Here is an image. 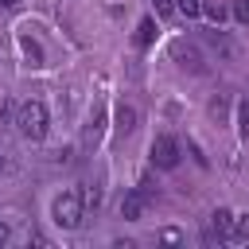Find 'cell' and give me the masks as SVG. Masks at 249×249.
<instances>
[{
	"instance_id": "cell-7",
	"label": "cell",
	"mask_w": 249,
	"mask_h": 249,
	"mask_svg": "<svg viewBox=\"0 0 249 249\" xmlns=\"http://www.w3.org/2000/svg\"><path fill=\"white\" fill-rule=\"evenodd\" d=\"M113 128H117V136H132V128H136V109L121 101V105H117V124H113Z\"/></svg>"
},
{
	"instance_id": "cell-15",
	"label": "cell",
	"mask_w": 249,
	"mask_h": 249,
	"mask_svg": "<svg viewBox=\"0 0 249 249\" xmlns=\"http://www.w3.org/2000/svg\"><path fill=\"white\" fill-rule=\"evenodd\" d=\"M175 12V0H156V16H171Z\"/></svg>"
},
{
	"instance_id": "cell-5",
	"label": "cell",
	"mask_w": 249,
	"mask_h": 249,
	"mask_svg": "<svg viewBox=\"0 0 249 249\" xmlns=\"http://www.w3.org/2000/svg\"><path fill=\"white\" fill-rule=\"evenodd\" d=\"M230 222H233V210H226V206H218L214 214H210V226H206V241H222V237H230Z\"/></svg>"
},
{
	"instance_id": "cell-6",
	"label": "cell",
	"mask_w": 249,
	"mask_h": 249,
	"mask_svg": "<svg viewBox=\"0 0 249 249\" xmlns=\"http://www.w3.org/2000/svg\"><path fill=\"white\" fill-rule=\"evenodd\" d=\"M144 202H148V198H144L140 191H128V195L121 198V218H124V222H136V218L144 214Z\"/></svg>"
},
{
	"instance_id": "cell-16",
	"label": "cell",
	"mask_w": 249,
	"mask_h": 249,
	"mask_svg": "<svg viewBox=\"0 0 249 249\" xmlns=\"http://www.w3.org/2000/svg\"><path fill=\"white\" fill-rule=\"evenodd\" d=\"M4 241H8V226L0 222V245H4Z\"/></svg>"
},
{
	"instance_id": "cell-1",
	"label": "cell",
	"mask_w": 249,
	"mask_h": 249,
	"mask_svg": "<svg viewBox=\"0 0 249 249\" xmlns=\"http://www.w3.org/2000/svg\"><path fill=\"white\" fill-rule=\"evenodd\" d=\"M16 128H19L23 140H43V136H47V105H43L39 97L19 101V109H16Z\"/></svg>"
},
{
	"instance_id": "cell-8",
	"label": "cell",
	"mask_w": 249,
	"mask_h": 249,
	"mask_svg": "<svg viewBox=\"0 0 249 249\" xmlns=\"http://www.w3.org/2000/svg\"><path fill=\"white\" fill-rule=\"evenodd\" d=\"M152 39H156V19H152V16H144V19L136 23V47H148Z\"/></svg>"
},
{
	"instance_id": "cell-3",
	"label": "cell",
	"mask_w": 249,
	"mask_h": 249,
	"mask_svg": "<svg viewBox=\"0 0 249 249\" xmlns=\"http://www.w3.org/2000/svg\"><path fill=\"white\" fill-rule=\"evenodd\" d=\"M152 163L160 167V171H171V167H179V140L175 136H156L152 140Z\"/></svg>"
},
{
	"instance_id": "cell-4",
	"label": "cell",
	"mask_w": 249,
	"mask_h": 249,
	"mask_svg": "<svg viewBox=\"0 0 249 249\" xmlns=\"http://www.w3.org/2000/svg\"><path fill=\"white\" fill-rule=\"evenodd\" d=\"M171 54H175L179 70H191V74H202V70H206V62H202V54H198V47H195V43H183V39H179Z\"/></svg>"
},
{
	"instance_id": "cell-9",
	"label": "cell",
	"mask_w": 249,
	"mask_h": 249,
	"mask_svg": "<svg viewBox=\"0 0 249 249\" xmlns=\"http://www.w3.org/2000/svg\"><path fill=\"white\" fill-rule=\"evenodd\" d=\"M230 241H249V214H233V222H230Z\"/></svg>"
},
{
	"instance_id": "cell-11",
	"label": "cell",
	"mask_w": 249,
	"mask_h": 249,
	"mask_svg": "<svg viewBox=\"0 0 249 249\" xmlns=\"http://www.w3.org/2000/svg\"><path fill=\"white\" fill-rule=\"evenodd\" d=\"M237 132H241V136H249V97H241V101H237Z\"/></svg>"
},
{
	"instance_id": "cell-13",
	"label": "cell",
	"mask_w": 249,
	"mask_h": 249,
	"mask_svg": "<svg viewBox=\"0 0 249 249\" xmlns=\"http://www.w3.org/2000/svg\"><path fill=\"white\" fill-rule=\"evenodd\" d=\"M202 12H206V16L214 19V23H222V19H226V8H222L218 0H206V4H202Z\"/></svg>"
},
{
	"instance_id": "cell-17",
	"label": "cell",
	"mask_w": 249,
	"mask_h": 249,
	"mask_svg": "<svg viewBox=\"0 0 249 249\" xmlns=\"http://www.w3.org/2000/svg\"><path fill=\"white\" fill-rule=\"evenodd\" d=\"M4 4H8V8H12V4H19V0H4Z\"/></svg>"
},
{
	"instance_id": "cell-14",
	"label": "cell",
	"mask_w": 249,
	"mask_h": 249,
	"mask_svg": "<svg viewBox=\"0 0 249 249\" xmlns=\"http://www.w3.org/2000/svg\"><path fill=\"white\" fill-rule=\"evenodd\" d=\"M233 19L237 23H249V0H233Z\"/></svg>"
},
{
	"instance_id": "cell-2",
	"label": "cell",
	"mask_w": 249,
	"mask_h": 249,
	"mask_svg": "<svg viewBox=\"0 0 249 249\" xmlns=\"http://www.w3.org/2000/svg\"><path fill=\"white\" fill-rule=\"evenodd\" d=\"M82 210H86V198H82L78 191H62V195L54 198V206H51V218H54L62 230H78V226H82Z\"/></svg>"
},
{
	"instance_id": "cell-12",
	"label": "cell",
	"mask_w": 249,
	"mask_h": 249,
	"mask_svg": "<svg viewBox=\"0 0 249 249\" xmlns=\"http://www.w3.org/2000/svg\"><path fill=\"white\" fill-rule=\"evenodd\" d=\"M175 12H183V16H202V0H175Z\"/></svg>"
},
{
	"instance_id": "cell-10",
	"label": "cell",
	"mask_w": 249,
	"mask_h": 249,
	"mask_svg": "<svg viewBox=\"0 0 249 249\" xmlns=\"http://www.w3.org/2000/svg\"><path fill=\"white\" fill-rule=\"evenodd\" d=\"M101 124H105V113L93 109V117H89V124H86V144H93V140L101 136Z\"/></svg>"
}]
</instances>
